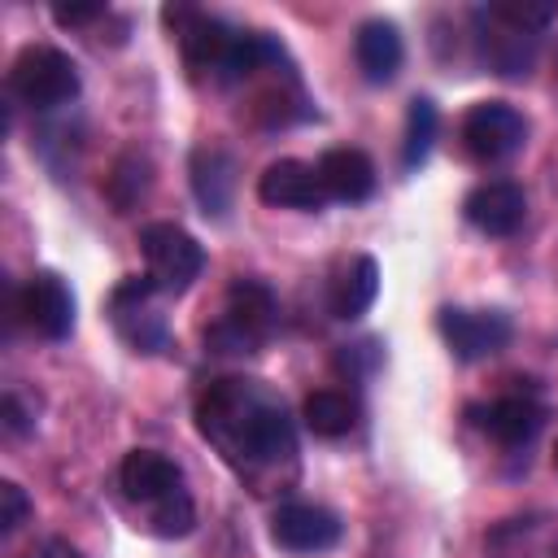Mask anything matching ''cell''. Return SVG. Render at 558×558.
Here are the masks:
<instances>
[{"label": "cell", "instance_id": "obj_9", "mask_svg": "<svg viewBox=\"0 0 558 558\" xmlns=\"http://www.w3.org/2000/svg\"><path fill=\"white\" fill-rule=\"evenodd\" d=\"M545 418H549V410H545L536 388H514V392L466 405V423L501 449H527L541 436Z\"/></svg>", "mask_w": 558, "mask_h": 558}, {"label": "cell", "instance_id": "obj_18", "mask_svg": "<svg viewBox=\"0 0 558 558\" xmlns=\"http://www.w3.org/2000/svg\"><path fill=\"white\" fill-rule=\"evenodd\" d=\"M353 57H357V70L366 83H392L401 61H405V44H401V31L384 17L375 22H362L357 26V39H353Z\"/></svg>", "mask_w": 558, "mask_h": 558}, {"label": "cell", "instance_id": "obj_21", "mask_svg": "<svg viewBox=\"0 0 558 558\" xmlns=\"http://www.w3.org/2000/svg\"><path fill=\"white\" fill-rule=\"evenodd\" d=\"M301 418H305V427H310L314 436L336 440V436H349V432H353V423H357V401H353L349 392H340V388H318V392L305 397Z\"/></svg>", "mask_w": 558, "mask_h": 558}, {"label": "cell", "instance_id": "obj_11", "mask_svg": "<svg viewBox=\"0 0 558 558\" xmlns=\"http://www.w3.org/2000/svg\"><path fill=\"white\" fill-rule=\"evenodd\" d=\"M13 318L44 336V340H65L74 331V292L57 270H35L17 292H13Z\"/></svg>", "mask_w": 558, "mask_h": 558}, {"label": "cell", "instance_id": "obj_17", "mask_svg": "<svg viewBox=\"0 0 558 558\" xmlns=\"http://www.w3.org/2000/svg\"><path fill=\"white\" fill-rule=\"evenodd\" d=\"M484 558H558V527L541 514L506 519V523L488 527Z\"/></svg>", "mask_w": 558, "mask_h": 558}, {"label": "cell", "instance_id": "obj_22", "mask_svg": "<svg viewBox=\"0 0 558 558\" xmlns=\"http://www.w3.org/2000/svg\"><path fill=\"white\" fill-rule=\"evenodd\" d=\"M436 126H440V113L427 96H414L410 109H405V140H401V166L405 170H418L436 144Z\"/></svg>", "mask_w": 558, "mask_h": 558}, {"label": "cell", "instance_id": "obj_1", "mask_svg": "<svg viewBox=\"0 0 558 558\" xmlns=\"http://www.w3.org/2000/svg\"><path fill=\"white\" fill-rule=\"evenodd\" d=\"M192 414L209 449L253 493H270L296 475V418L266 379L218 375L201 388Z\"/></svg>", "mask_w": 558, "mask_h": 558}, {"label": "cell", "instance_id": "obj_4", "mask_svg": "<svg viewBox=\"0 0 558 558\" xmlns=\"http://www.w3.org/2000/svg\"><path fill=\"white\" fill-rule=\"evenodd\" d=\"M558 17V4H527V0H488L471 9V39L480 65L501 78H527L541 52L545 26Z\"/></svg>", "mask_w": 558, "mask_h": 558}, {"label": "cell", "instance_id": "obj_7", "mask_svg": "<svg viewBox=\"0 0 558 558\" xmlns=\"http://www.w3.org/2000/svg\"><path fill=\"white\" fill-rule=\"evenodd\" d=\"M161 288L148 275H126L109 292V323L135 353H161L170 344V318L161 305Z\"/></svg>", "mask_w": 558, "mask_h": 558}, {"label": "cell", "instance_id": "obj_20", "mask_svg": "<svg viewBox=\"0 0 558 558\" xmlns=\"http://www.w3.org/2000/svg\"><path fill=\"white\" fill-rule=\"evenodd\" d=\"M375 292H379V266H375V257L357 253L336 270L331 288H327V305L336 318H357L375 305Z\"/></svg>", "mask_w": 558, "mask_h": 558}, {"label": "cell", "instance_id": "obj_19", "mask_svg": "<svg viewBox=\"0 0 558 558\" xmlns=\"http://www.w3.org/2000/svg\"><path fill=\"white\" fill-rule=\"evenodd\" d=\"M192 192L205 214L227 218L231 196H235V157L218 144H201L192 153Z\"/></svg>", "mask_w": 558, "mask_h": 558}, {"label": "cell", "instance_id": "obj_8", "mask_svg": "<svg viewBox=\"0 0 558 558\" xmlns=\"http://www.w3.org/2000/svg\"><path fill=\"white\" fill-rule=\"evenodd\" d=\"M140 253H144V275L166 296L187 292L205 270V248L196 244V235H187L174 222H148L140 231Z\"/></svg>", "mask_w": 558, "mask_h": 558}, {"label": "cell", "instance_id": "obj_10", "mask_svg": "<svg viewBox=\"0 0 558 558\" xmlns=\"http://www.w3.org/2000/svg\"><path fill=\"white\" fill-rule=\"evenodd\" d=\"M458 135L471 161L497 166V161H510L527 144V118L506 100H480L466 109Z\"/></svg>", "mask_w": 558, "mask_h": 558}, {"label": "cell", "instance_id": "obj_13", "mask_svg": "<svg viewBox=\"0 0 558 558\" xmlns=\"http://www.w3.org/2000/svg\"><path fill=\"white\" fill-rule=\"evenodd\" d=\"M270 536L288 554H323L340 541V519L314 501H283L270 519Z\"/></svg>", "mask_w": 558, "mask_h": 558}, {"label": "cell", "instance_id": "obj_25", "mask_svg": "<svg viewBox=\"0 0 558 558\" xmlns=\"http://www.w3.org/2000/svg\"><path fill=\"white\" fill-rule=\"evenodd\" d=\"M52 17H57L61 26H83V22L105 17V4H70V9H52Z\"/></svg>", "mask_w": 558, "mask_h": 558}, {"label": "cell", "instance_id": "obj_2", "mask_svg": "<svg viewBox=\"0 0 558 558\" xmlns=\"http://www.w3.org/2000/svg\"><path fill=\"white\" fill-rule=\"evenodd\" d=\"M166 22L179 35L187 70L214 87H244L257 74H266L270 65L288 61L283 44L270 39L266 31H244V26H231L201 9H170Z\"/></svg>", "mask_w": 558, "mask_h": 558}, {"label": "cell", "instance_id": "obj_23", "mask_svg": "<svg viewBox=\"0 0 558 558\" xmlns=\"http://www.w3.org/2000/svg\"><path fill=\"white\" fill-rule=\"evenodd\" d=\"M26 514H31V501H26L22 484L4 480V484H0V536H13V532L26 523Z\"/></svg>", "mask_w": 558, "mask_h": 558}, {"label": "cell", "instance_id": "obj_6", "mask_svg": "<svg viewBox=\"0 0 558 558\" xmlns=\"http://www.w3.org/2000/svg\"><path fill=\"white\" fill-rule=\"evenodd\" d=\"M83 78H78V65L61 52V48H48V44H31L13 57L9 65V96L35 113H48V109H61L78 96Z\"/></svg>", "mask_w": 558, "mask_h": 558}, {"label": "cell", "instance_id": "obj_24", "mask_svg": "<svg viewBox=\"0 0 558 558\" xmlns=\"http://www.w3.org/2000/svg\"><path fill=\"white\" fill-rule=\"evenodd\" d=\"M31 427H35V410H26V405H22V392L9 388V392H4V432H9V436H26Z\"/></svg>", "mask_w": 558, "mask_h": 558}, {"label": "cell", "instance_id": "obj_16", "mask_svg": "<svg viewBox=\"0 0 558 558\" xmlns=\"http://www.w3.org/2000/svg\"><path fill=\"white\" fill-rule=\"evenodd\" d=\"M318 183L327 192V201H340V205H357L375 192V166L362 148H327L318 161Z\"/></svg>", "mask_w": 558, "mask_h": 558}, {"label": "cell", "instance_id": "obj_5", "mask_svg": "<svg viewBox=\"0 0 558 558\" xmlns=\"http://www.w3.org/2000/svg\"><path fill=\"white\" fill-rule=\"evenodd\" d=\"M279 327V301L262 279H235L214 314V323L205 327V349L209 353H227V357H248L262 353V344L275 336Z\"/></svg>", "mask_w": 558, "mask_h": 558}, {"label": "cell", "instance_id": "obj_12", "mask_svg": "<svg viewBox=\"0 0 558 558\" xmlns=\"http://www.w3.org/2000/svg\"><path fill=\"white\" fill-rule=\"evenodd\" d=\"M440 336L445 344L453 349L458 362H480V357H493L510 344L514 327L501 310H466V305H445L440 310Z\"/></svg>", "mask_w": 558, "mask_h": 558}, {"label": "cell", "instance_id": "obj_26", "mask_svg": "<svg viewBox=\"0 0 558 558\" xmlns=\"http://www.w3.org/2000/svg\"><path fill=\"white\" fill-rule=\"evenodd\" d=\"M26 558H83V554H78L70 541H61V536H48V541H39V545H35Z\"/></svg>", "mask_w": 558, "mask_h": 558}, {"label": "cell", "instance_id": "obj_14", "mask_svg": "<svg viewBox=\"0 0 558 558\" xmlns=\"http://www.w3.org/2000/svg\"><path fill=\"white\" fill-rule=\"evenodd\" d=\"M257 196L275 209H301V214H318L327 205V192L318 183V170L310 161L296 157H279L262 170L257 179Z\"/></svg>", "mask_w": 558, "mask_h": 558}, {"label": "cell", "instance_id": "obj_15", "mask_svg": "<svg viewBox=\"0 0 558 558\" xmlns=\"http://www.w3.org/2000/svg\"><path fill=\"white\" fill-rule=\"evenodd\" d=\"M462 214L484 235H514L527 218V196L510 179H488V183L471 187V196L462 201Z\"/></svg>", "mask_w": 558, "mask_h": 558}, {"label": "cell", "instance_id": "obj_27", "mask_svg": "<svg viewBox=\"0 0 558 558\" xmlns=\"http://www.w3.org/2000/svg\"><path fill=\"white\" fill-rule=\"evenodd\" d=\"M554 466H558V445H554Z\"/></svg>", "mask_w": 558, "mask_h": 558}, {"label": "cell", "instance_id": "obj_3", "mask_svg": "<svg viewBox=\"0 0 558 558\" xmlns=\"http://www.w3.org/2000/svg\"><path fill=\"white\" fill-rule=\"evenodd\" d=\"M118 493L131 510L135 527L161 541L187 536L196 527V501L187 488V475L179 462H170L157 449H131L118 466Z\"/></svg>", "mask_w": 558, "mask_h": 558}]
</instances>
